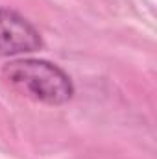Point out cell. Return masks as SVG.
I'll return each instance as SVG.
<instances>
[{"label": "cell", "instance_id": "2", "mask_svg": "<svg viewBox=\"0 0 157 159\" xmlns=\"http://www.w3.org/2000/svg\"><path fill=\"white\" fill-rule=\"evenodd\" d=\"M43 46L39 30L19 11L0 6V54L22 56Z\"/></svg>", "mask_w": 157, "mask_h": 159}, {"label": "cell", "instance_id": "1", "mask_svg": "<svg viewBox=\"0 0 157 159\" xmlns=\"http://www.w3.org/2000/svg\"><path fill=\"white\" fill-rule=\"evenodd\" d=\"M2 80L22 96L46 106H63L74 96L70 76L46 59H13L2 67Z\"/></svg>", "mask_w": 157, "mask_h": 159}]
</instances>
